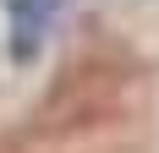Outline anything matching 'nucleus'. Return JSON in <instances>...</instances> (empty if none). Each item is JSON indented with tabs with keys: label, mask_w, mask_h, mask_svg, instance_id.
<instances>
[{
	"label": "nucleus",
	"mask_w": 159,
	"mask_h": 153,
	"mask_svg": "<svg viewBox=\"0 0 159 153\" xmlns=\"http://www.w3.org/2000/svg\"><path fill=\"white\" fill-rule=\"evenodd\" d=\"M61 6H66V0H11V55H16V60H28L33 49H39L49 16L61 11Z\"/></svg>",
	"instance_id": "obj_1"
}]
</instances>
